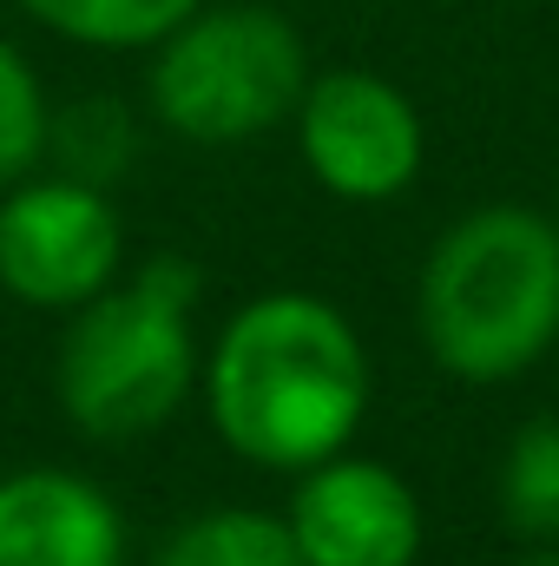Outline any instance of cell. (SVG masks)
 I'll use <instances>...</instances> for the list:
<instances>
[{
    "instance_id": "13",
    "label": "cell",
    "mask_w": 559,
    "mask_h": 566,
    "mask_svg": "<svg viewBox=\"0 0 559 566\" xmlns=\"http://www.w3.org/2000/svg\"><path fill=\"white\" fill-rule=\"evenodd\" d=\"M53 139V106L40 93V73L20 60V46L0 40V191L33 178Z\"/></svg>"
},
{
    "instance_id": "11",
    "label": "cell",
    "mask_w": 559,
    "mask_h": 566,
    "mask_svg": "<svg viewBox=\"0 0 559 566\" xmlns=\"http://www.w3.org/2000/svg\"><path fill=\"white\" fill-rule=\"evenodd\" d=\"M500 514L520 541H559V416H534L500 461Z\"/></svg>"
},
{
    "instance_id": "12",
    "label": "cell",
    "mask_w": 559,
    "mask_h": 566,
    "mask_svg": "<svg viewBox=\"0 0 559 566\" xmlns=\"http://www.w3.org/2000/svg\"><path fill=\"white\" fill-rule=\"evenodd\" d=\"M46 151L60 158L66 178H86V185H113L126 165H133V119L126 106L113 99H80L53 119V139Z\"/></svg>"
},
{
    "instance_id": "1",
    "label": "cell",
    "mask_w": 559,
    "mask_h": 566,
    "mask_svg": "<svg viewBox=\"0 0 559 566\" xmlns=\"http://www.w3.org/2000/svg\"><path fill=\"white\" fill-rule=\"evenodd\" d=\"M204 396L231 454L303 474L356 441L376 396V369L342 310L277 290L224 323Z\"/></svg>"
},
{
    "instance_id": "14",
    "label": "cell",
    "mask_w": 559,
    "mask_h": 566,
    "mask_svg": "<svg viewBox=\"0 0 559 566\" xmlns=\"http://www.w3.org/2000/svg\"><path fill=\"white\" fill-rule=\"evenodd\" d=\"M514 566H559V541H540V547H527Z\"/></svg>"
},
{
    "instance_id": "10",
    "label": "cell",
    "mask_w": 559,
    "mask_h": 566,
    "mask_svg": "<svg viewBox=\"0 0 559 566\" xmlns=\"http://www.w3.org/2000/svg\"><path fill=\"white\" fill-rule=\"evenodd\" d=\"M20 7H27L40 27H53L60 40L133 53V46H158L178 20H191L204 0H20Z\"/></svg>"
},
{
    "instance_id": "2",
    "label": "cell",
    "mask_w": 559,
    "mask_h": 566,
    "mask_svg": "<svg viewBox=\"0 0 559 566\" xmlns=\"http://www.w3.org/2000/svg\"><path fill=\"white\" fill-rule=\"evenodd\" d=\"M421 336L461 382H507L559 343V224L487 205L441 231L421 271Z\"/></svg>"
},
{
    "instance_id": "4",
    "label": "cell",
    "mask_w": 559,
    "mask_h": 566,
    "mask_svg": "<svg viewBox=\"0 0 559 566\" xmlns=\"http://www.w3.org/2000/svg\"><path fill=\"white\" fill-rule=\"evenodd\" d=\"M309 86L296 27L271 7H198L158 40L151 113L191 145H244L283 126Z\"/></svg>"
},
{
    "instance_id": "3",
    "label": "cell",
    "mask_w": 559,
    "mask_h": 566,
    "mask_svg": "<svg viewBox=\"0 0 559 566\" xmlns=\"http://www.w3.org/2000/svg\"><path fill=\"white\" fill-rule=\"evenodd\" d=\"M198 271L184 258H151L133 283H106L73 310L60 336V402L73 428L99 441H139L178 416L198 382Z\"/></svg>"
},
{
    "instance_id": "9",
    "label": "cell",
    "mask_w": 559,
    "mask_h": 566,
    "mask_svg": "<svg viewBox=\"0 0 559 566\" xmlns=\"http://www.w3.org/2000/svg\"><path fill=\"white\" fill-rule=\"evenodd\" d=\"M158 566H309V560H303L289 521L257 514V507H218V514L184 521L158 547Z\"/></svg>"
},
{
    "instance_id": "6",
    "label": "cell",
    "mask_w": 559,
    "mask_h": 566,
    "mask_svg": "<svg viewBox=\"0 0 559 566\" xmlns=\"http://www.w3.org/2000/svg\"><path fill=\"white\" fill-rule=\"evenodd\" d=\"M119 277V211L86 178H20L0 198V290L33 310H80Z\"/></svg>"
},
{
    "instance_id": "5",
    "label": "cell",
    "mask_w": 559,
    "mask_h": 566,
    "mask_svg": "<svg viewBox=\"0 0 559 566\" xmlns=\"http://www.w3.org/2000/svg\"><path fill=\"white\" fill-rule=\"evenodd\" d=\"M289 119H296V145H303V165L316 171V185L349 205L402 198L428 158L415 99L362 66L316 73Z\"/></svg>"
},
{
    "instance_id": "8",
    "label": "cell",
    "mask_w": 559,
    "mask_h": 566,
    "mask_svg": "<svg viewBox=\"0 0 559 566\" xmlns=\"http://www.w3.org/2000/svg\"><path fill=\"white\" fill-rule=\"evenodd\" d=\"M126 521L113 494L73 468H20L0 481V566H119Z\"/></svg>"
},
{
    "instance_id": "7",
    "label": "cell",
    "mask_w": 559,
    "mask_h": 566,
    "mask_svg": "<svg viewBox=\"0 0 559 566\" xmlns=\"http://www.w3.org/2000/svg\"><path fill=\"white\" fill-rule=\"evenodd\" d=\"M289 534L309 566H415L421 501L415 488L362 454H329L303 468L289 501Z\"/></svg>"
}]
</instances>
